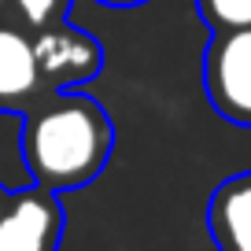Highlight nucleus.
<instances>
[{
	"label": "nucleus",
	"instance_id": "8",
	"mask_svg": "<svg viewBox=\"0 0 251 251\" xmlns=\"http://www.w3.org/2000/svg\"><path fill=\"white\" fill-rule=\"evenodd\" d=\"M196 11L214 33L251 26V0H196Z\"/></svg>",
	"mask_w": 251,
	"mask_h": 251
},
{
	"label": "nucleus",
	"instance_id": "10",
	"mask_svg": "<svg viewBox=\"0 0 251 251\" xmlns=\"http://www.w3.org/2000/svg\"><path fill=\"white\" fill-rule=\"evenodd\" d=\"M8 196H11V192H8V188H4V185H0V211H4V203H8Z\"/></svg>",
	"mask_w": 251,
	"mask_h": 251
},
{
	"label": "nucleus",
	"instance_id": "4",
	"mask_svg": "<svg viewBox=\"0 0 251 251\" xmlns=\"http://www.w3.org/2000/svg\"><path fill=\"white\" fill-rule=\"evenodd\" d=\"M33 55H37V67H41V78H45L48 93H52V89L85 85L103 67L100 41H96L93 33L71 26L67 19L33 33Z\"/></svg>",
	"mask_w": 251,
	"mask_h": 251
},
{
	"label": "nucleus",
	"instance_id": "3",
	"mask_svg": "<svg viewBox=\"0 0 251 251\" xmlns=\"http://www.w3.org/2000/svg\"><path fill=\"white\" fill-rule=\"evenodd\" d=\"M63 203L52 188L37 185L11 192L0 211V251H59Z\"/></svg>",
	"mask_w": 251,
	"mask_h": 251
},
{
	"label": "nucleus",
	"instance_id": "7",
	"mask_svg": "<svg viewBox=\"0 0 251 251\" xmlns=\"http://www.w3.org/2000/svg\"><path fill=\"white\" fill-rule=\"evenodd\" d=\"M74 0H8V19H15L23 30L37 33L52 23H63Z\"/></svg>",
	"mask_w": 251,
	"mask_h": 251
},
{
	"label": "nucleus",
	"instance_id": "5",
	"mask_svg": "<svg viewBox=\"0 0 251 251\" xmlns=\"http://www.w3.org/2000/svg\"><path fill=\"white\" fill-rule=\"evenodd\" d=\"M45 93L48 89L33 55V33L4 15L0 19V111L23 115Z\"/></svg>",
	"mask_w": 251,
	"mask_h": 251
},
{
	"label": "nucleus",
	"instance_id": "2",
	"mask_svg": "<svg viewBox=\"0 0 251 251\" xmlns=\"http://www.w3.org/2000/svg\"><path fill=\"white\" fill-rule=\"evenodd\" d=\"M203 89L211 107L236 126H251V26L218 30L203 52Z\"/></svg>",
	"mask_w": 251,
	"mask_h": 251
},
{
	"label": "nucleus",
	"instance_id": "11",
	"mask_svg": "<svg viewBox=\"0 0 251 251\" xmlns=\"http://www.w3.org/2000/svg\"><path fill=\"white\" fill-rule=\"evenodd\" d=\"M8 15V0H0V19Z\"/></svg>",
	"mask_w": 251,
	"mask_h": 251
},
{
	"label": "nucleus",
	"instance_id": "9",
	"mask_svg": "<svg viewBox=\"0 0 251 251\" xmlns=\"http://www.w3.org/2000/svg\"><path fill=\"white\" fill-rule=\"evenodd\" d=\"M96 4H107V8H137V4H148V0H96Z\"/></svg>",
	"mask_w": 251,
	"mask_h": 251
},
{
	"label": "nucleus",
	"instance_id": "6",
	"mask_svg": "<svg viewBox=\"0 0 251 251\" xmlns=\"http://www.w3.org/2000/svg\"><path fill=\"white\" fill-rule=\"evenodd\" d=\"M207 229L218 251H251V170L233 174L207 203Z\"/></svg>",
	"mask_w": 251,
	"mask_h": 251
},
{
	"label": "nucleus",
	"instance_id": "1",
	"mask_svg": "<svg viewBox=\"0 0 251 251\" xmlns=\"http://www.w3.org/2000/svg\"><path fill=\"white\" fill-rule=\"evenodd\" d=\"M115 126L107 111L74 89H52L23 111V159L33 181L52 192L81 188L107 166Z\"/></svg>",
	"mask_w": 251,
	"mask_h": 251
}]
</instances>
